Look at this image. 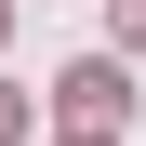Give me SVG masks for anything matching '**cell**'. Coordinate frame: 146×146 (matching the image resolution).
I'll use <instances>...</instances> for the list:
<instances>
[{"label":"cell","instance_id":"cell-2","mask_svg":"<svg viewBox=\"0 0 146 146\" xmlns=\"http://www.w3.org/2000/svg\"><path fill=\"white\" fill-rule=\"evenodd\" d=\"M119 40H133V53H146V0H119Z\"/></svg>","mask_w":146,"mask_h":146},{"label":"cell","instance_id":"cell-3","mask_svg":"<svg viewBox=\"0 0 146 146\" xmlns=\"http://www.w3.org/2000/svg\"><path fill=\"white\" fill-rule=\"evenodd\" d=\"M13 133H27V106H13V93H0V146H13Z\"/></svg>","mask_w":146,"mask_h":146},{"label":"cell","instance_id":"cell-1","mask_svg":"<svg viewBox=\"0 0 146 146\" xmlns=\"http://www.w3.org/2000/svg\"><path fill=\"white\" fill-rule=\"evenodd\" d=\"M53 106H66V119H119V66H106V53H80V66L53 80Z\"/></svg>","mask_w":146,"mask_h":146},{"label":"cell","instance_id":"cell-4","mask_svg":"<svg viewBox=\"0 0 146 146\" xmlns=\"http://www.w3.org/2000/svg\"><path fill=\"white\" fill-rule=\"evenodd\" d=\"M80 146H106V133H80Z\"/></svg>","mask_w":146,"mask_h":146}]
</instances>
